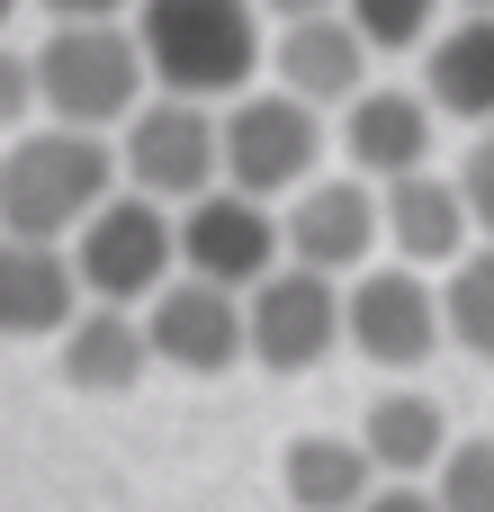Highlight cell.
<instances>
[{
    "instance_id": "cell-1",
    "label": "cell",
    "mask_w": 494,
    "mask_h": 512,
    "mask_svg": "<svg viewBox=\"0 0 494 512\" xmlns=\"http://www.w3.org/2000/svg\"><path fill=\"white\" fill-rule=\"evenodd\" d=\"M108 189H117V153L90 126H27L0 144V234L72 243Z\"/></svg>"
},
{
    "instance_id": "cell-29",
    "label": "cell",
    "mask_w": 494,
    "mask_h": 512,
    "mask_svg": "<svg viewBox=\"0 0 494 512\" xmlns=\"http://www.w3.org/2000/svg\"><path fill=\"white\" fill-rule=\"evenodd\" d=\"M468 9H494V0H468Z\"/></svg>"
},
{
    "instance_id": "cell-26",
    "label": "cell",
    "mask_w": 494,
    "mask_h": 512,
    "mask_svg": "<svg viewBox=\"0 0 494 512\" xmlns=\"http://www.w3.org/2000/svg\"><path fill=\"white\" fill-rule=\"evenodd\" d=\"M54 27H90V18H126V0H36Z\"/></svg>"
},
{
    "instance_id": "cell-28",
    "label": "cell",
    "mask_w": 494,
    "mask_h": 512,
    "mask_svg": "<svg viewBox=\"0 0 494 512\" xmlns=\"http://www.w3.org/2000/svg\"><path fill=\"white\" fill-rule=\"evenodd\" d=\"M9 18H18V0H0V36H9Z\"/></svg>"
},
{
    "instance_id": "cell-17",
    "label": "cell",
    "mask_w": 494,
    "mask_h": 512,
    "mask_svg": "<svg viewBox=\"0 0 494 512\" xmlns=\"http://www.w3.org/2000/svg\"><path fill=\"white\" fill-rule=\"evenodd\" d=\"M423 99H432V117L494 126V9H468L459 27H441L423 45Z\"/></svg>"
},
{
    "instance_id": "cell-9",
    "label": "cell",
    "mask_w": 494,
    "mask_h": 512,
    "mask_svg": "<svg viewBox=\"0 0 494 512\" xmlns=\"http://www.w3.org/2000/svg\"><path fill=\"white\" fill-rule=\"evenodd\" d=\"M180 270L189 279H216V288H261L288 252H279V216H270V198H243V189H207V198H189L180 216Z\"/></svg>"
},
{
    "instance_id": "cell-13",
    "label": "cell",
    "mask_w": 494,
    "mask_h": 512,
    "mask_svg": "<svg viewBox=\"0 0 494 512\" xmlns=\"http://www.w3.org/2000/svg\"><path fill=\"white\" fill-rule=\"evenodd\" d=\"M378 234H387V252L414 261V270H450V261L477 243L468 198H459V180H441V171L387 180V189H378Z\"/></svg>"
},
{
    "instance_id": "cell-2",
    "label": "cell",
    "mask_w": 494,
    "mask_h": 512,
    "mask_svg": "<svg viewBox=\"0 0 494 512\" xmlns=\"http://www.w3.org/2000/svg\"><path fill=\"white\" fill-rule=\"evenodd\" d=\"M144 81L171 99H234L261 72V9L252 0H144L135 9Z\"/></svg>"
},
{
    "instance_id": "cell-24",
    "label": "cell",
    "mask_w": 494,
    "mask_h": 512,
    "mask_svg": "<svg viewBox=\"0 0 494 512\" xmlns=\"http://www.w3.org/2000/svg\"><path fill=\"white\" fill-rule=\"evenodd\" d=\"M27 117H36V63L0 45V126H27Z\"/></svg>"
},
{
    "instance_id": "cell-20",
    "label": "cell",
    "mask_w": 494,
    "mask_h": 512,
    "mask_svg": "<svg viewBox=\"0 0 494 512\" xmlns=\"http://www.w3.org/2000/svg\"><path fill=\"white\" fill-rule=\"evenodd\" d=\"M441 342H459L468 360H494V243L459 252L441 279Z\"/></svg>"
},
{
    "instance_id": "cell-12",
    "label": "cell",
    "mask_w": 494,
    "mask_h": 512,
    "mask_svg": "<svg viewBox=\"0 0 494 512\" xmlns=\"http://www.w3.org/2000/svg\"><path fill=\"white\" fill-rule=\"evenodd\" d=\"M270 63H279V90L306 99V108H342L369 90V45L342 9H315V18H279L270 36Z\"/></svg>"
},
{
    "instance_id": "cell-4",
    "label": "cell",
    "mask_w": 494,
    "mask_h": 512,
    "mask_svg": "<svg viewBox=\"0 0 494 512\" xmlns=\"http://www.w3.org/2000/svg\"><path fill=\"white\" fill-rule=\"evenodd\" d=\"M63 252H72V270H81V297H90V306H144L162 279H180V225H171V207L144 198V189H108V198L81 216V234H72Z\"/></svg>"
},
{
    "instance_id": "cell-22",
    "label": "cell",
    "mask_w": 494,
    "mask_h": 512,
    "mask_svg": "<svg viewBox=\"0 0 494 512\" xmlns=\"http://www.w3.org/2000/svg\"><path fill=\"white\" fill-rule=\"evenodd\" d=\"M342 18L360 27L369 54H405V45H432L441 0H342Z\"/></svg>"
},
{
    "instance_id": "cell-8",
    "label": "cell",
    "mask_w": 494,
    "mask_h": 512,
    "mask_svg": "<svg viewBox=\"0 0 494 512\" xmlns=\"http://www.w3.org/2000/svg\"><path fill=\"white\" fill-rule=\"evenodd\" d=\"M333 342H342V288H333L324 270L279 261L261 288H243V360L297 378V369H315Z\"/></svg>"
},
{
    "instance_id": "cell-25",
    "label": "cell",
    "mask_w": 494,
    "mask_h": 512,
    "mask_svg": "<svg viewBox=\"0 0 494 512\" xmlns=\"http://www.w3.org/2000/svg\"><path fill=\"white\" fill-rule=\"evenodd\" d=\"M360 512H441V504H432V486H414V477H378Z\"/></svg>"
},
{
    "instance_id": "cell-23",
    "label": "cell",
    "mask_w": 494,
    "mask_h": 512,
    "mask_svg": "<svg viewBox=\"0 0 494 512\" xmlns=\"http://www.w3.org/2000/svg\"><path fill=\"white\" fill-rule=\"evenodd\" d=\"M459 198H468V225L494 243V126H477V144L459 162Z\"/></svg>"
},
{
    "instance_id": "cell-18",
    "label": "cell",
    "mask_w": 494,
    "mask_h": 512,
    "mask_svg": "<svg viewBox=\"0 0 494 512\" xmlns=\"http://www.w3.org/2000/svg\"><path fill=\"white\" fill-rule=\"evenodd\" d=\"M279 477H288V504L297 512H360L369 486H378L360 432H351V441H342V432H297L288 459H279Z\"/></svg>"
},
{
    "instance_id": "cell-19",
    "label": "cell",
    "mask_w": 494,
    "mask_h": 512,
    "mask_svg": "<svg viewBox=\"0 0 494 512\" xmlns=\"http://www.w3.org/2000/svg\"><path fill=\"white\" fill-rule=\"evenodd\" d=\"M360 450H369V468H378V477H414V486H423V477L441 468V450H450V414H441L432 396L396 387V396H378V405H369Z\"/></svg>"
},
{
    "instance_id": "cell-5",
    "label": "cell",
    "mask_w": 494,
    "mask_h": 512,
    "mask_svg": "<svg viewBox=\"0 0 494 512\" xmlns=\"http://www.w3.org/2000/svg\"><path fill=\"white\" fill-rule=\"evenodd\" d=\"M216 153H225V189L297 198L324 162V117L288 90H234V108L216 117Z\"/></svg>"
},
{
    "instance_id": "cell-15",
    "label": "cell",
    "mask_w": 494,
    "mask_h": 512,
    "mask_svg": "<svg viewBox=\"0 0 494 512\" xmlns=\"http://www.w3.org/2000/svg\"><path fill=\"white\" fill-rule=\"evenodd\" d=\"M342 153H351V171H369V180L423 171V162H432V99L369 81L360 99H342Z\"/></svg>"
},
{
    "instance_id": "cell-21",
    "label": "cell",
    "mask_w": 494,
    "mask_h": 512,
    "mask_svg": "<svg viewBox=\"0 0 494 512\" xmlns=\"http://www.w3.org/2000/svg\"><path fill=\"white\" fill-rule=\"evenodd\" d=\"M432 504H441V512H494V432L441 450V468H432Z\"/></svg>"
},
{
    "instance_id": "cell-16",
    "label": "cell",
    "mask_w": 494,
    "mask_h": 512,
    "mask_svg": "<svg viewBox=\"0 0 494 512\" xmlns=\"http://www.w3.org/2000/svg\"><path fill=\"white\" fill-rule=\"evenodd\" d=\"M54 342H63V378L81 396H126L153 369V342H144V315L135 306H81Z\"/></svg>"
},
{
    "instance_id": "cell-14",
    "label": "cell",
    "mask_w": 494,
    "mask_h": 512,
    "mask_svg": "<svg viewBox=\"0 0 494 512\" xmlns=\"http://www.w3.org/2000/svg\"><path fill=\"white\" fill-rule=\"evenodd\" d=\"M81 270L63 243H27V234H0V333L9 342H45L81 315Z\"/></svg>"
},
{
    "instance_id": "cell-6",
    "label": "cell",
    "mask_w": 494,
    "mask_h": 512,
    "mask_svg": "<svg viewBox=\"0 0 494 512\" xmlns=\"http://www.w3.org/2000/svg\"><path fill=\"white\" fill-rule=\"evenodd\" d=\"M117 171H126L144 198H162V207L207 198V189L225 180V153H216V108H207V99H171V90H162V99H135Z\"/></svg>"
},
{
    "instance_id": "cell-7",
    "label": "cell",
    "mask_w": 494,
    "mask_h": 512,
    "mask_svg": "<svg viewBox=\"0 0 494 512\" xmlns=\"http://www.w3.org/2000/svg\"><path fill=\"white\" fill-rule=\"evenodd\" d=\"M342 333H351V351L378 360V369H423V360L441 351V288H432L414 261H369V270H351Z\"/></svg>"
},
{
    "instance_id": "cell-10",
    "label": "cell",
    "mask_w": 494,
    "mask_h": 512,
    "mask_svg": "<svg viewBox=\"0 0 494 512\" xmlns=\"http://www.w3.org/2000/svg\"><path fill=\"white\" fill-rule=\"evenodd\" d=\"M144 342L162 369H189V378H225L243 360V297L216 288V279H162L144 297Z\"/></svg>"
},
{
    "instance_id": "cell-11",
    "label": "cell",
    "mask_w": 494,
    "mask_h": 512,
    "mask_svg": "<svg viewBox=\"0 0 494 512\" xmlns=\"http://www.w3.org/2000/svg\"><path fill=\"white\" fill-rule=\"evenodd\" d=\"M378 243H387V234H378V189H369V180H306V189L288 198V216H279V252H288L297 270H324V279L369 270Z\"/></svg>"
},
{
    "instance_id": "cell-3",
    "label": "cell",
    "mask_w": 494,
    "mask_h": 512,
    "mask_svg": "<svg viewBox=\"0 0 494 512\" xmlns=\"http://www.w3.org/2000/svg\"><path fill=\"white\" fill-rule=\"evenodd\" d=\"M36 108H54V126H126L135 99H144V45L117 27V18H90V27H54L36 54Z\"/></svg>"
},
{
    "instance_id": "cell-27",
    "label": "cell",
    "mask_w": 494,
    "mask_h": 512,
    "mask_svg": "<svg viewBox=\"0 0 494 512\" xmlns=\"http://www.w3.org/2000/svg\"><path fill=\"white\" fill-rule=\"evenodd\" d=\"M252 9H270V18H315V9H342V0H252Z\"/></svg>"
}]
</instances>
